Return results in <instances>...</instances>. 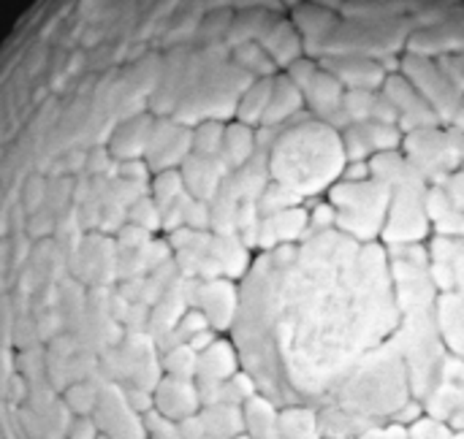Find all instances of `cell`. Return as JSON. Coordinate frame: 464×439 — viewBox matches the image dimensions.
I'll list each match as a JSON object with an SVG mask.
<instances>
[{
	"label": "cell",
	"instance_id": "25",
	"mask_svg": "<svg viewBox=\"0 0 464 439\" xmlns=\"http://www.w3.org/2000/svg\"><path fill=\"white\" fill-rule=\"evenodd\" d=\"M451 439H464V434H457V432H454V437Z\"/></svg>",
	"mask_w": 464,
	"mask_h": 439
},
{
	"label": "cell",
	"instance_id": "7",
	"mask_svg": "<svg viewBox=\"0 0 464 439\" xmlns=\"http://www.w3.org/2000/svg\"><path fill=\"white\" fill-rule=\"evenodd\" d=\"M435 318L449 353L464 358V296L459 291L440 293L435 304Z\"/></svg>",
	"mask_w": 464,
	"mask_h": 439
},
{
	"label": "cell",
	"instance_id": "15",
	"mask_svg": "<svg viewBox=\"0 0 464 439\" xmlns=\"http://www.w3.org/2000/svg\"><path fill=\"white\" fill-rule=\"evenodd\" d=\"M63 399H65V405L71 407L73 415H92L95 407H98V399H101V386L87 383V380L71 383Z\"/></svg>",
	"mask_w": 464,
	"mask_h": 439
},
{
	"label": "cell",
	"instance_id": "20",
	"mask_svg": "<svg viewBox=\"0 0 464 439\" xmlns=\"http://www.w3.org/2000/svg\"><path fill=\"white\" fill-rule=\"evenodd\" d=\"M150 174H152V168H147V163H141V160H125L120 168V177L125 182H147Z\"/></svg>",
	"mask_w": 464,
	"mask_h": 439
},
{
	"label": "cell",
	"instance_id": "2",
	"mask_svg": "<svg viewBox=\"0 0 464 439\" xmlns=\"http://www.w3.org/2000/svg\"><path fill=\"white\" fill-rule=\"evenodd\" d=\"M275 128L277 138L272 147H266L269 174L299 201L304 196L324 193L337 177L345 174L348 155L343 133L326 119L299 111Z\"/></svg>",
	"mask_w": 464,
	"mask_h": 439
},
{
	"label": "cell",
	"instance_id": "17",
	"mask_svg": "<svg viewBox=\"0 0 464 439\" xmlns=\"http://www.w3.org/2000/svg\"><path fill=\"white\" fill-rule=\"evenodd\" d=\"M101 437V426L92 415H73L65 439H98Z\"/></svg>",
	"mask_w": 464,
	"mask_h": 439
},
{
	"label": "cell",
	"instance_id": "19",
	"mask_svg": "<svg viewBox=\"0 0 464 439\" xmlns=\"http://www.w3.org/2000/svg\"><path fill=\"white\" fill-rule=\"evenodd\" d=\"M440 380H446V383H451V386H457L459 391H464V358L449 353V358H446V364H443Z\"/></svg>",
	"mask_w": 464,
	"mask_h": 439
},
{
	"label": "cell",
	"instance_id": "22",
	"mask_svg": "<svg viewBox=\"0 0 464 439\" xmlns=\"http://www.w3.org/2000/svg\"><path fill=\"white\" fill-rule=\"evenodd\" d=\"M449 424H451V429H454L457 434H464V405L457 410V413H454V415H451V421H449Z\"/></svg>",
	"mask_w": 464,
	"mask_h": 439
},
{
	"label": "cell",
	"instance_id": "10",
	"mask_svg": "<svg viewBox=\"0 0 464 439\" xmlns=\"http://www.w3.org/2000/svg\"><path fill=\"white\" fill-rule=\"evenodd\" d=\"M280 437L324 439L321 407H315V405H285V407H280Z\"/></svg>",
	"mask_w": 464,
	"mask_h": 439
},
{
	"label": "cell",
	"instance_id": "1",
	"mask_svg": "<svg viewBox=\"0 0 464 439\" xmlns=\"http://www.w3.org/2000/svg\"><path fill=\"white\" fill-rule=\"evenodd\" d=\"M234 342L269 399L326 407L402 323L392 250L340 228L310 231L250 263L239 285Z\"/></svg>",
	"mask_w": 464,
	"mask_h": 439
},
{
	"label": "cell",
	"instance_id": "11",
	"mask_svg": "<svg viewBox=\"0 0 464 439\" xmlns=\"http://www.w3.org/2000/svg\"><path fill=\"white\" fill-rule=\"evenodd\" d=\"M464 405V391H459L457 386L438 380V386L424 396V410L427 415H435L440 421H451V415Z\"/></svg>",
	"mask_w": 464,
	"mask_h": 439
},
{
	"label": "cell",
	"instance_id": "12",
	"mask_svg": "<svg viewBox=\"0 0 464 439\" xmlns=\"http://www.w3.org/2000/svg\"><path fill=\"white\" fill-rule=\"evenodd\" d=\"M226 125L223 119H204L196 125V130L190 133L193 141V152L196 155H207V157H220L223 155V141H226Z\"/></svg>",
	"mask_w": 464,
	"mask_h": 439
},
{
	"label": "cell",
	"instance_id": "24",
	"mask_svg": "<svg viewBox=\"0 0 464 439\" xmlns=\"http://www.w3.org/2000/svg\"><path fill=\"white\" fill-rule=\"evenodd\" d=\"M237 439H253V437H250V434L245 432V434H239V437H237Z\"/></svg>",
	"mask_w": 464,
	"mask_h": 439
},
{
	"label": "cell",
	"instance_id": "4",
	"mask_svg": "<svg viewBox=\"0 0 464 439\" xmlns=\"http://www.w3.org/2000/svg\"><path fill=\"white\" fill-rule=\"evenodd\" d=\"M239 285L231 277H215L196 285V307L209 318L215 331H231L239 315Z\"/></svg>",
	"mask_w": 464,
	"mask_h": 439
},
{
	"label": "cell",
	"instance_id": "23",
	"mask_svg": "<svg viewBox=\"0 0 464 439\" xmlns=\"http://www.w3.org/2000/svg\"><path fill=\"white\" fill-rule=\"evenodd\" d=\"M389 439H411V437H408V429H405V426L389 424Z\"/></svg>",
	"mask_w": 464,
	"mask_h": 439
},
{
	"label": "cell",
	"instance_id": "6",
	"mask_svg": "<svg viewBox=\"0 0 464 439\" xmlns=\"http://www.w3.org/2000/svg\"><path fill=\"white\" fill-rule=\"evenodd\" d=\"M242 369V356L234 339L220 337L215 345H209L204 353H198V375L201 383H226Z\"/></svg>",
	"mask_w": 464,
	"mask_h": 439
},
{
	"label": "cell",
	"instance_id": "26",
	"mask_svg": "<svg viewBox=\"0 0 464 439\" xmlns=\"http://www.w3.org/2000/svg\"><path fill=\"white\" fill-rule=\"evenodd\" d=\"M98 439H111V437H109V434H103V432H101V437H98Z\"/></svg>",
	"mask_w": 464,
	"mask_h": 439
},
{
	"label": "cell",
	"instance_id": "18",
	"mask_svg": "<svg viewBox=\"0 0 464 439\" xmlns=\"http://www.w3.org/2000/svg\"><path fill=\"white\" fill-rule=\"evenodd\" d=\"M424 413H427V410H424V402L413 396L411 402H405V405L394 413L392 424H397V426H405V429H408V426H411V424H416Z\"/></svg>",
	"mask_w": 464,
	"mask_h": 439
},
{
	"label": "cell",
	"instance_id": "5",
	"mask_svg": "<svg viewBox=\"0 0 464 439\" xmlns=\"http://www.w3.org/2000/svg\"><path fill=\"white\" fill-rule=\"evenodd\" d=\"M204 407L201 402V391L198 383L190 377H174V375H163L160 383L155 386V410L177 424L198 415Z\"/></svg>",
	"mask_w": 464,
	"mask_h": 439
},
{
	"label": "cell",
	"instance_id": "9",
	"mask_svg": "<svg viewBox=\"0 0 464 439\" xmlns=\"http://www.w3.org/2000/svg\"><path fill=\"white\" fill-rule=\"evenodd\" d=\"M245 407V432L253 439H283L280 437V407L266 394H256Z\"/></svg>",
	"mask_w": 464,
	"mask_h": 439
},
{
	"label": "cell",
	"instance_id": "8",
	"mask_svg": "<svg viewBox=\"0 0 464 439\" xmlns=\"http://www.w3.org/2000/svg\"><path fill=\"white\" fill-rule=\"evenodd\" d=\"M198 418L209 437L237 439L239 434H245V407L242 405H231V402L204 405Z\"/></svg>",
	"mask_w": 464,
	"mask_h": 439
},
{
	"label": "cell",
	"instance_id": "21",
	"mask_svg": "<svg viewBox=\"0 0 464 439\" xmlns=\"http://www.w3.org/2000/svg\"><path fill=\"white\" fill-rule=\"evenodd\" d=\"M356 439H389V424H378V426H370L364 429Z\"/></svg>",
	"mask_w": 464,
	"mask_h": 439
},
{
	"label": "cell",
	"instance_id": "3",
	"mask_svg": "<svg viewBox=\"0 0 464 439\" xmlns=\"http://www.w3.org/2000/svg\"><path fill=\"white\" fill-rule=\"evenodd\" d=\"M92 418L98 421L101 432L111 439H150L147 426H144V415H139L130 407L125 388L117 383L101 386V399H98Z\"/></svg>",
	"mask_w": 464,
	"mask_h": 439
},
{
	"label": "cell",
	"instance_id": "14",
	"mask_svg": "<svg viewBox=\"0 0 464 439\" xmlns=\"http://www.w3.org/2000/svg\"><path fill=\"white\" fill-rule=\"evenodd\" d=\"M185 190H188V187H185V177H182L179 168H163V171H158L155 179H152V198H155L160 206L179 201V198L185 196Z\"/></svg>",
	"mask_w": 464,
	"mask_h": 439
},
{
	"label": "cell",
	"instance_id": "13",
	"mask_svg": "<svg viewBox=\"0 0 464 439\" xmlns=\"http://www.w3.org/2000/svg\"><path fill=\"white\" fill-rule=\"evenodd\" d=\"M160 364H163V375L190 377V380H196V375H198V353L188 342L166 348L160 356Z\"/></svg>",
	"mask_w": 464,
	"mask_h": 439
},
{
	"label": "cell",
	"instance_id": "16",
	"mask_svg": "<svg viewBox=\"0 0 464 439\" xmlns=\"http://www.w3.org/2000/svg\"><path fill=\"white\" fill-rule=\"evenodd\" d=\"M408 437L411 439H451L454 437V429L449 421H440L435 415H421L416 424L408 426Z\"/></svg>",
	"mask_w": 464,
	"mask_h": 439
}]
</instances>
